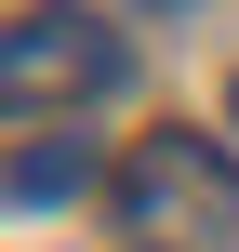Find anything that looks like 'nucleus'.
Wrapping results in <instances>:
<instances>
[{"label":"nucleus","instance_id":"39448f33","mask_svg":"<svg viewBox=\"0 0 239 252\" xmlns=\"http://www.w3.org/2000/svg\"><path fill=\"white\" fill-rule=\"evenodd\" d=\"M226 106H239V93H226Z\"/></svg>","mask_w":239,"mask_h":252},{"label":"nucleus","instance_id":"f257e3e1","mask_svg":"<svg viewBox=\"0 0 239 252\" xmlns=\"http://www.w3.org/2000/svg\"><path fill=\"white\" fill-rule=\"evenodd\" d=\"M120 226L146 252H239V173L213 133H146L133 159H120Z\"/></svg>","mask_w":239,"mask_h":252},{"label":"nucleus","instance_id":"20e7f679","mask_svg":"<svg viewBox=\"0 0 239 252\" xmlns=\"http://www.w3.org/2000/svg\"><path fill=\"white\" fill-rule=\"evenodd\" d=\"M146 13H200V0H146Z\"/></svg>","mask_w":239,"mask_h":252},{"label":"nucleus","instance_id":"7ed1b4c3","mask_svg":"<svg viewBox=\"0 0 239 252\" xmlns=\"http://www.w3.org/2000/svg\"><path fill=\"white\" fill-rule=\"evenodd\" d=\"M0 199H27V213H53V199H93V146L53 120V133H27L13 159H0Z\"/></svg>","mask_w":239,"mask_h":252},{"label":"nucleus","instance_id":"f03ea898","mask_svg":"<svg viewBox=\"0 0 239 252\" xmlns=\"http://www.w3.org/2000/svg\"><path fill=\"white\" fill-rule=\"evenodd\" d=\"M120 80V27H93V13H67V0H40V13H13L0 27V120H67V106H93Z\"/></svg>","mask_w":239,"mask_h":252}]
</instances>
